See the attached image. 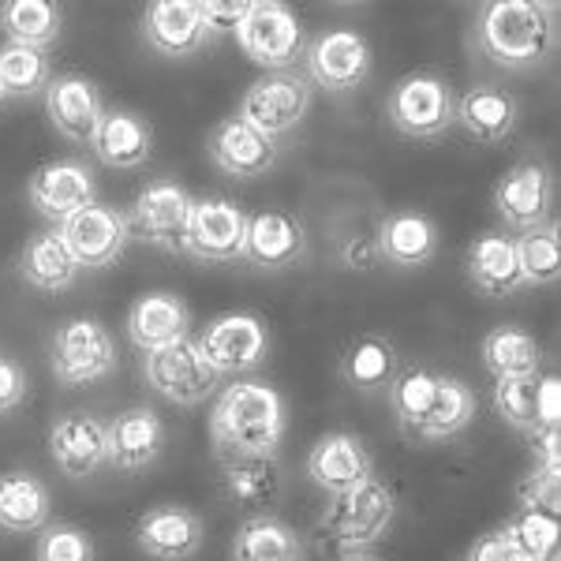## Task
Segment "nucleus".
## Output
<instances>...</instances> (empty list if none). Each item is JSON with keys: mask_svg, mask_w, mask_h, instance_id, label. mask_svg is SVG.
Here are the masks:
<instances>
[{"mask_svg": "<svg viewBox=\"0 0 561 561\" xmlns=\"http://www.w3.org/2000/svg\"><path fill=\"white\" fill-rule=\"evenodd\" d=\"M142 375H147L153 393L165 397L169 404H180V409L210 401V393L217 389V382H221V375L206 364V356L198 352L192 337L173 341V345H165L158 352H147Z\"/></svg>", "mask_w": 561, "mask_h": 561, "instance_id": "7", "label": "nucleus"}, {"mask_svg": "<svg viewBox=\"0 0 561 561\" xmlns=\"http://www.w3.org/2000/svg\"><path fill=\"white\" fill-rule=\"evenodd\" d=\"M341 375L356 393H386L397 378V348L378 333L356 337L341 359Z\"/></svg>", "mask_w": 561, "mask_h": 561, "instance_id": "35", "label": "nucleus"}, {"mask_svg": "<svg viewBox=\"0 0 561 561\" xmlns=\"http://www.w3.org/2000/svg\"><path fill=\"white\" fill-rule=\"evenodd\" d=\"M397 513V497L386 483L367 479L352 491L330 494L319 520V531L341 550H367L389 531Z\"/></svg>", "mask_w": 561, "mask_h": 561, "instance_id": "3", "label": "nucleus"}, {"mask_svg": "<svg viewBox=\"0 0 561 561\" xmlns=\"http://www.w3.org/2000/svg\"><path fill=\"white\" fill-rule=\"evenodd\" d=\"M468 280L491 300L520 293V262H517V240L510 232H483L468 248Z\"/></svg>", "mask_w": 561, "mask_h": 561, "instance_id": "26", "label": "nucleus"}, {"mask_svg": "<svg viewBox=\"0 0 561 561\" xmlns=\"http://www.w3.org/2000/svg\"><path fill=\"white\" fill-rule=\"evenodd\" d=\"M520 510H542L558 517V468H536L520 486Z\"/></svg>", "mask_w": 561, "mask_h": 561, "instance_id": "43", "label": "nucleus"}, {"mask_svg": "<svg viewBox=\"0 0 561 561\" xmlns=\"http://www.w3.org/2000/svg\"><path fill=\"white\" fill-rule=\"evenodd\" d=\"M378 251H382V262H393L401 270H415L427 266V262L438 255V225L431 221L427 214L415 210H401L393 217H386L375 232Z\"/></svg>", "mask_w": 561, "mask_h": 561, "instance_id": "27", "label": "nucleus"}, {"mask_svg": "<svg viewBox=\"0 0 561 561\" xmlns=\"http://www.w3.org/2000/svg\"><path fill=\"white\" fill-rule=\"evenodd\" d=\"M513 561H558V517L542 510H517L502 528Z\"/></svg>", "mask_w": 561, "mask_h": 561, "instance_id": "38", "label": "nucleus"}, {"mask_svg": "<svg viewBox=\"0 0 561 561\" xmlns=\"http://www.w3.org/2000/svg\"><path fill=\"white\" fill-rule=\"evenodd\" d=\"M517 262L524 285H554L561 277V237L558 225H542V229L520 232L517 240Z\"/></svg>", "mask_w": 561, "mask_h": 561, "instance_id": "40", "label": "nucleus"}, {"mask_svg": "<svg viewBox=\"0 0 561 561\" xmlns=\"http://www.w3.org/2000/svg\"><path fill=\"white\" fill-rule=\"evenodd\" d=\"M60 237H65L68 251L76 255L79 266L87 270H105L113 262H121L124 248L131 240L128 214L113 210V206H87L83 214H76L68 225H60Z\"/></svg>", "mask_w": 561, "mask_h": 561, "instance_id": "17", "label": "nucleus"}, {"mask_svg": "<svg viewBox=\"0 0 561 561\" xmlns=\"http://www.w3.org/2000/svg\"><path fill=\"white\" fill-rule=\"evenodd\" d=\"M34 561H94V539L76 524H45L34 542Z\"/></svg>", "mask_w": 561, "mask_h": 561, "instance_id": "41", "label": "nucleus"}, {"mask_svg": "<svg viewBox=\"0 0 561 561\" xmlns=\"http://www.w3.org/2000/svg\"><path fill=\"white\" fill-rule=\"evenodd\" d=\"M49 457L60 476L90 479L108 465V423L94 412H65L49 427Z\"/></svg>", "mask_w": 561, "mask_h": 561, "instance_id": "16", "label": "nucleus"}, {"mask_svg": "<svg viewBox=\"0 0 561 561\" xmlns=\"http://www.w3.org/2000/svg\"><path fill=\"white\" fill-rule=\"evenodd\" d=\"M307 476L325 494H341L375 479V457H370V449L364 446L359 434L330 431L307 454Z\"/></svg>", "mask_w": 561, "mask_h": 561, "instance_id": "19", "label": "nucleus"}, {"mask_svg": "<svg viewBox=\"0 0 561 561\" xmlns=\"http://www.w3.org/2000/svg\"><path fill=\"white\" fill-rule=\"evenodd\" d=\"M49 367L60 386H94L116 370V341L98 319H68L53 333Z\"/></svg>", "mask_w": 561, "mask_h": 561, "instance_id": "6", "label": "nucleus"}, {"mask_svg": "<svg viewBox=\"0 0 561 561\" xmlns=\"http://www.w3.org/2000/svg\"><path fill=\"white\" fill-rule=\"evenodd\" d=\"M195 345L217 375H248V370L262 367V359H266L270 333L255 314L232 311L206 322V330L198 333Z\"/></svg>", "mask_w": 561, "mask_h": 561, "instance_id": "11", "label": "nucleus"}, {"mask_svg": "<svg viewBox=\"0 0 561 561\" xmlns=\"http://www.w3.org/2000/svg\"><path fill=\"white\" fill-rule=\"evenodd\" d=\"M542 382L547 378L528 375V378H502L494 386V412L502 415V423H510L520 434H536L550 427L542 415Z\"/></svg>", "mask_w": 561, "mask_h": 561, "instance_id": "37", "label": "nucleus"}, {"mask_svg": "<svg viewBox=\"0 0 561 561\" xmlns=\"http://www.w3.org/2000/svg\"><path fill=\"white\" fill-rule=\"evenodd\" d=\"M237 45L251 65L266 71H293L307 53L300 20L293 8L277 0H251L237 31Z\"/></svg>", "mask_w": 561, "mask_h": 561, "instance_id": "5", "label": "nucleus"}, {"mask_svg": "<svg viewBox=\"0 0 561 561\" xmlns=\"http://www.w3.org/2000/svg\"><path fill=\"white\" fill-rule=\"evenodd\" d=\"M307 108H311V79L300 71H266L248 87L237 116L270 139H277L304 121Z\"/></svg>", "mask_w": 561, "mask_h": 561, "instance_id": "8", "label": "nucleus"}, {"mask_svg": "<svg viewBox=\"0 0 561 561\" xmlns=\"http://www.w3.org/2000/svg\"><path fill=\"white\" fill-rule=\"evenodd\" d=\"M483 367L502 382V378H528L539 375L542 367V348L539 341L531 337L528 330L520 325H494L491 333L483 337Z\"/></svg>", "mask_w": 561, "mask_h": 561, "instance_id": "34", "label": "nucleus"}, {"mask_svg": "<svg viewBox=\"0 0 561 561\" xmlns=\"http://www.w3.org/2000/svg\"><path fill=\"white\" fill-rule=\"evenodd\" d=\"M307 251L304 221L285 210H259L248 217V243H243V262L255 270H288L300 262Z\"/></svg>", "mask_w": 561, "mask_h": 561, "instance_id": "22", "label": "nucleus"}, {"mask_svg": "<svg viewBox=\"0 0 561 561\" xmlns=\"http://www.w3.org/2000/svg\"><path fill=\"white\" fill-rule=\"evenodd\" d=\"M285 438V397L270 382L248 378L221 389L210 412L217 457H270Z\"/></svg>", "mask_w": 561, "mask_h": 561, "instance_id": "1", "label": "nucleus"}, {"mask_svg": "<svg viewBox=\"0 0 561 561\" xmlns=\"http://www.w3.org/2000/svg\"><path fill=\"white\" fill-rule=\"evenodd\" d=\"M53 79L49 53L31 45H0V94L4 98H34L45 94Z\"/></svg>", "mask_w": 561, "mask_h": 561, "instance_id": "39", "label": "nucleus"}, {"mask_svg": "<svg viewBox=\"0 0 561 561\" xmlns=\"http://www.w3.org/2000/svg\"><path fill=\"white\" fill-rule=\"evenodd\" d=\"M195 198L176 184V180H153L135 195L128 210L131 240L153 243L161 251H184L187 217H192Z\"/></svg>", "mask_w": 561, "mask_h": 561, "instance_id": "10", "label": "nucleus"}, {"mask_svg": "<svg viewBox=\"0 0 561 561\" xmlns=\"http://www.w3.org/2000/svg\"><path fill=\"white\" fill-rule=\"evenodd\" d=\"M206 542V524L180 502L150 505L135 520V547L150 561H192Z\"/></svg>", "mask_w": 561, "mask_h": 561, "instance_id": "15", "label": "nucleus"}, {"mask_svg": "<svg viewBox=\"0 0 561 561\" xmlns=\"http://www.w3.org/2000/svg\"><path fill=\"white\" fill-rule=\"evenodd\" d=\"M142 38L161 57H192L206 45L203 4L198 0H158V4L147 8Z\"/></svg>", "mask_w": 561, "mask_h": 561, "instance_id": "23", "label": "nucleus"}, {"mask_svg": "<svg viewBox=\"0 0 561 561\" xmlns=\"http://www.w3.org/2000/svg\"><path fill=\"white\" fill-rule=\"evenodd\" d=\"M26 198H31V206L45 221L60 229V225H68L76 214H83L87 206L98 203V187H94V176H90L87 161L60 158V161L42 165L38 173L31 176Z\"/></svg>", "mask_w": 561, "mask_h": 561, "instance_id": "13", "label": "nucleus"}, {"mask_svg": "<svg viewBox=\"0 0 561 561\" xmlns=\"http://www.w3.org/2000/svg\"><path fill=\"white\" fill-rule=\"evenodd\" d=\"M53 497L34 472L0 476V531L8 536H38L49 524Z\"/></svg>", "mask_w": 561, "mask_h": 561, "instance_id": "28", "label": "nucleus"}, {"mask_svg": "<svg viewBox=\"0 0 561 561\" xmlns=\"http://www.w3.org/2000/svg\"><path fill=\"white\" fill-rule=\"evenodd\" d=\"M161 454H165V423L147 404H135L108 423V465L113 468L139 476L158 465Z\"/></svg>", "mask_w": 561, "mask_h": 561, "instance_id": "20", "label": "nucleus"}, {"mask_svg": "<svg viewBox=\"0 0 561 561\" xmlns=\"http://www.w3.org/2000/svg\"><path fill=\"white\" fill-rule=\"evenodd\" d=\"M79 262L68 251L60 229L38 232V237L26 240V248L20 251V277L38 293H65L79 280Z\"/></svg>", "mask_w": 561, "mask_h": 561, "instance_id": "30", "label": "nucleus"}, {"mask_svg": "<svg viewBox=\"0 0 561 561\" xmlns=\"http://www.w3.org/2000/svg\"><path fill=\"white\" fill-rule=\"evenodd\" d=\"M60 26H65V12L53 0H8V4H0V31L15 45L45 49L60 38Z\"/></svg>", "mask_w": 561, "mask_h": 561, "instance_id": "36", "label": "nucleus"}, {"mask_svg": "<svg viewBox=\"0 0 561 561\" xmlns=\"http://www.w3.org/2000/svg\"><path fill=\"white\" fill-rule=\"evenodd\" d=\"M0 102H4V94H0Z\"/></svg>", "mask_w": 561, "mask_h": 561, "instance_id": "48", "label": "nucleus"}, {"mask_svg": "<svg viewBox=\"0 0 561 561\" xmlns=\"http://www.w3.org/2000/svg\"><path fill=\"white\" fill-rule=\"evenodd\" d=\"M476 42L491 65L505 71L536 68L554 53L558 23L554 4H536V0H494L479 12Z\"/></svg>", "mask_w": 561, "mask_h": 561, "instance_id": "2", "label": "nucleus"}, {"mask_svg": "<svg viewBox=\"0 0 561 561\" xmlns=\"http://www.w3.org/2000/svg\"><path fill=\"white\" fill-rule=\"evenodd\" d=\"M337 262L345 270H356V274H370V270L382 266V251H378V240L370 232H352L348 240H341Z\"/></svg>", "mask_w": 561, "mask_h": 561, "instance_id": "45", "label": "nucleus"}, {"mask_svg": "<svg viewBox=\"0 0 561 561\" xmlns=\"http://www.w3.org/2000/svg\"><path fill=\"white\" fill-rule=\"evenodd\" d=\"M476 420V393L468 382H460L454 375H434V393L423 409L420 423L412 427L409 438L420 442H442L454 438Z\"/></svg>", "mask_w": 561, "mask_h": 561, "instance_id": "29", "label": "nucleus"}, {"mask_svg": "<svg viewBox=\"0 0 561 561\" xmlns=\"http://www.w3.org/2000/svg\"><path fill=\"white\" fill-rule=\"evenodd\" d=\"M187 330H192V311L173 293H147L128 311V337L142 352H158L173 341H184Z\"/></svg>", "mask_w": 561, "mask_h": 561, "instance_id": "24", "label": "nucleus"}, {"mask_svg": "<svg viewBox=\"0 0 561 561\" xmlns=\"http://www.w3.org/2000/svg\"><path fill=\"white\" fill-rule=\"evenodd\" d=\"M457 124L479 142H505L517 128V98L502 87L479 83L457 102Z\"/></svg>", "mask_w": 561, "mask_h": 561, "instance_id": "31", "label": "nucleus"}, {"mask_svg": "<svg viewBox=\"0 0 561 561\" xmlns=\"http://www.w3.org/2000/svg\"><path fill=\"white\" fill-rule=\"evenodd\" d=\"M248 243V214L229 198H195L184 232V255L198 262H240Z\"/></svg>", "mask_w": 561, "mask_h": 561, "instance_id": "12", "label": "nucleus"}, {"mask_svg": "<svg viewBox=\"0 0 561 561\" xmlns=\"http://www.w3.org/2000/svg\"><path fill=\"white\" fill-rule=\"evenodd\" d=\"M465 561H513L510 554V542H505L502 528L497 531H486V536H479L472 547H468Z\"/></svg>", "mask_w": 561, "mask_h": 561, "instance_id": "46", "label": "nucleus"}, {"mask_svg": "<svg viewBox=\"0 0 561 561\" xmlns=\"http://www.w3.org/2000/svg\"><path fill=\"white\" fill-rule=\"evenodd\" d=\"M386 113L389 124L409 139H438L457 124V98L442 76L412 71L389 90Z\"/></svg>", "mask_w": 561, "mask_h": 561, "instance_id": "4", "label": "nucleus"}, {"mask_svg": "<svg viewBox=\"0 0 561 561\" xmlns=\"http://www.w3.org/2000/svg\"><path fill=\"white\" fill-rule=\"evenodd\" d=\"M225 468V491L237 505L255 513H270L285 486V472H280L277 454L270 457H221Z\"/></svg>", "mask_w": 561, "mask_h": 561, "instance_id": "32", "label": "nucleus"}, {"mask_svg": "<svg viewBox=\"0 0 561 561\" xmlns=\"http://www.w3.org/2000/svg\"><path fill=\"white\" fill-rule=\"evenodd\" d=\"M45 116H49L53 131L68 142H90L105 116L102 90L94 79L79 76V71H65L53 76L45 87Z\"/></svg>", "mask_w": 561, "mask_h": 561, "instance_id": "18", "label": "nucleus"}, {"mask_svg": "<svg viewBox=\"0 0 561 561\" xmlns=\"http://www.w3.org/2000/svg\"><path fill=\"white\" fill-rule=\"evenodd\" d=\"M337 561H378V558H370L367 550H345V554H341Z\"/></svg>", "mask_w": 561, "mask_h": 561, "instance_id": "47", "label": "nucleus"}, {"mask_svg": "<svg viewBox=\"0 0 561 561\" xmlns=\"http://www.w3.org/2000/svg\"><path fill=\"white\" fill-rule=\"evenodd\" d=\"M206 147H210V158L221 173L240 180L270 173L277 161V142L270 135H262L259 128H251L248 121H240V116H225L210 131Z\"/></svg>", "mask_w": 561, "mask_h": 561, "instance_id": "21", "label": "nucleus"}, {"mask_svg": "<svg viewBox=\"0 0 561 561\" xmlns=\"http://www.w3.org/2000/svg\"><path fill=\"white\" fill-rule=\"evenodd\" d=\"M304 60L307 79L330 90V94H348V90H359L370 79V45L364 34L345 31V26L314 38L307 45Z\"/></svg>", "mask_w": 561, "mask_h": 561, "instance_id": "14", "label": "nucleus"}, {"mask_svg": "<svg viewBox=\"0 0 561 561\" xmlns=\"http://www.w3.org/2000/svg\"><path fill=\"white\" fill-rule=\"evenodd\" d=\"M554 173L539 161H517L494 184V210L513 232H531L554 221Z\"/></svg>", "mask_w": 561, "mask_h": 561, "instance_id": "9", "label": "nucleus"}, {"mask_svg": "<svg viewBox=\"0 0 561 561\" xmlns=\"http://www.w3.org/2000/svg\"><path fill=\"white\" fill-rule=\"evenodd\" d=\"M251 0H203V26L206 42L217 38H237L243 15H248Z\"/></svg>", "mask_w": 561, "mask_h": 561, "instance_id": "42", "label": "nucleus"}, {"mask_svg": "<svg viewBox=\"0 0 561 561\" xmlns=\"http://www.w3.org/2000/svg\"><path fill=\"white\" fill-rule=\"evenodd\" d=\"M90 147H94L98 161L108 169H139L150 161L153 128L131 108H105Z\"/></svg>", "mask_w": 561, "mask_h": 561, "instance_id": "25", "label": "nucleus"}, {"mask_svg": "<svg viewBox=\"0 0 561 561\" xmlns=\"http://www.w3.org/2000/svg\"><path fill=\"white\" fill-rule=\"evenodd\" d=\"M232 561H304L300 531L274 513H255L232 539Z\"/></svg>", "mask_w": 561, "mask_h": 561, "instance_id": "33", "label": "nucleus"}, {"mask_svg": "<svg viewBox=\"0 0 561 561\" xmlns=\"http://www.w3.org/2000/svg\"><path fill=\"white\" fill-rule=\"evenodd\" d=\"M26 397H31V378H26V367L15 356L0 352V415L15 412Z\"/></svg>", "mask_w": 561, "mask_h": 561, "instance_id": "44", "label": "nucleus"}]
</instances>
